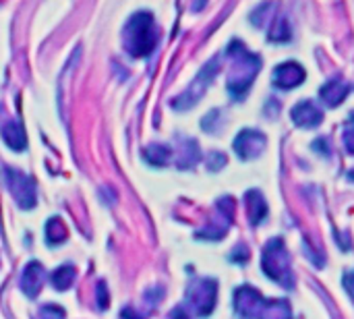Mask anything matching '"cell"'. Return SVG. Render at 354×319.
<instances>
[{"instance_id":"cell-1","label":"cell","mask_w":354,"mask_h":319,"mask_svg":"<svg viewBox=\"0 0 354 319\" xmlns=\"http://www.w3.org/2000/svg\"><path fill=\"white\" fill-rule=\"evenodd\" d=\"M226 54L232 58V69L228 77V91L234 99H243L249 91L253 79L261 71V58L257 54H251L243 42L232 40L228 44Z\"/></svg>"},{"instance_id":"cell-2","label":"cell","mask_w":354,"mask_h":319,"mask_svg":"<svg viewBox=\"0 0 354 319\" xmlns=\"http://www.w3.org/2000/svg\"><path fill=\"white\" fill-rule=\"evenodd\" d=\"M234 309L241 319H290V305L284 298L266 300L253 286L236 288Z\"/></svg>"},{"instance_id":"cell-3","label":"cell","mask_w":354,"mask_h":319,"mask_svg":"<svg viewBox=\"0 0 354 319\" xmlns=\"http://www.w3.org/2000/svg\"><path fill=\"white\" fill-rule=\"evenodd\" d=\"M158 44V32H156V23H154V15L152 13H137L133 15L125 29H123V46L125 50L135 56H148Z\"/></svg>"},{"instance_id":"cell-4","label":"cell","mask_w":354,"mask_h":319,"mask_svg":"<svg viewBox=\"0 0 354 319\" xmlns=\"http://www.w3.org/2000/svg\"><path fill=\"white\" fill-rule=\"evenodd\" d=\"M261 265H263V272L276 280L278 284H282L284 288H292L294 286V276H292V270H290V255L284 247V241L278 237V239H272L266 249H263V257H261Z\"/></svg>"},{"instance_id":"cell-5","label":"cell","mask_w":354,"mask_h":319,"mask_svg":"<svg viewBox=\"0 0 354 319\" xmlns=\"http://www.w3.org/2000/svg\"><path fill=\"white\" fill-rule=\"evenodd\" d=\"M217 62H220V58H211L201 69V73L195 77V81L191 83V87L172 102V108H176V110H189V108H193V106L203 97L205 89L211 85V81H213V77L217 73Z\"/></svg>"},{"instance_id":"cell-6","label":"cell","mask_w":354,"mask_h":319,"mask_svg":"<svg viewBox=\"0 0 354 319\" xmlns=\"http://www.w3.org/2000/svg\"><path fill=\"white\" fill-rule=\"evenodd\" d=\"M5 180L11 195L15 197V203L21 209H32L36 205V182L32 176L11 166H5Z\"/></svg>"},{"instance_id":"cell-7","label":"cell","mask_w":354,"mask_h":319,"mask_svg":"<svg viewBox=\"0 0 354 319\" xmlns=\"http://www.w3.org/2000/svg\"><path fill=\"white\" fill-rule=\"evenodd\" d=\"M217 282L215 280H193L187 288V303L195 309L197 315L207 317L215 307Z\"/></svg>"},{"instance_id":"cell-8","label":"cell","mask_w":354,"mask_h":319,"mask_svg":"<svg viewBox=\"0 0 354 319\" xmlns=\"http://www.w3.org/2000/svg\"><path fill=\"white\" fill-rule=\"evenodd\" d=\"M266 147V135L253 129H245L236 135L234 139V152L241 160H251L257 158L261 154V150Z\"/></svg>"},{"instance_id":"cell-9","label":"cell","mask_w":354,"mask_h":319,"mask_svg":"<svg viewBox=\"0 0 354 319\" xmlns=\"http://www.w3.org/2000/svg\"><path fill=\"white\" fill-rule=\"evenodd\" d=\"M290 117H292L294 125H298V127H303V129H313V127H317V125L323 121L321 108H319V106H317L315 102H311V99L298 102V104L294 106V108H292Z\"/></svg>"},{"instance_id":"cell-10","label":"cell","mask_w":354,"mask_h":319,"mask_svg":"<svg viewBox=\"0 0 354 319\" xmlns=\"http://www.w3.org/2000/svg\"><path fill=\"white\" fill-rule=\"evenodd\" d=\"M307 73L305 69L298 64V62H282L280 67H276L272 79L278 87L282 89H290V87H296L305 81Z\"/></svg>"},{"instance_id":"cell-11","label":"cell","mask_w":354,"mask_h":319,"mask_svg":"<svg viewBox=\"0 0 354 319\" xmlns=\"http://www.w3.org/2000/svg\"><path fill=\"white\" fill-rule=\"evenodd\" d=\"M44 280H46V270L42 268L40 261H32V263H27V268L23 270L19 286H21V290H23L30 298H36V296L40 294L42 286H44Z\"/></svg>"},{"instance_id":"cell-12","label":"cell","mask_w":354,"mask_h":319,"mask_svg":"<svg viewBox=\"0 0 354 319\" xmlns=\"http://www.w3.org/2000/svg\"><path fill=\"white\" fill-rule=\"evenodd\" d=\"M350 93V85L340 81V79H331L327 81L321 89H319V95H321V102L325 106H329V108H335V106H340L346 95Z\"/></svg>"},{"instance_id":"cell-13","label":"cell","mask_w":354,"mask_h":319,"mask_svg":"<svg viewBox=\"0 0 354 319\" xmlns=\"http://www.w3.org/2000/svg\"><path fill=\"white\" fill-rule=\"evenodd\" d=\"M3 139L15 152H23L27 147V135H25V129L19 121H9L3 127Z\"/></svg>"},{"instance_id":"cell-14","label":"cell","mask_w":354,"mask_h":319,"mask_svg":"<svg viewBox=\"0 0 354 319\" xmlns=\"http://www.w3.org/2000/svg\"><path fill=\"white\" fill-rule=\"evenodd\" d=\"M245 199H247V209H249L251 224L253 226H259L266 220V216H268V203H266L263 195L253 189V191H249L245 195Z\"/></svg>"},{"instance_id":"cell-15","label":"cell","mask_w":354,"mask_h":319,"mask_svg":"<svg viewBox=\"0 0 354 319\" xmlns=\"http://www.w3.org/2000/svg\"><path fill=\"white\" fill-rule=\"evenodd\" d=\"M170 156H172L170 147H168V145H162V143H152V145H148V147L143 150L145 162H150V164L156 166V168H162L164 164H168Z\"/></svg>"},{"instance_id":"cell-16","label":"cell","mask_w":354,"mask_h":319,"mask_svg":"<svg viewBox=\"0 0 354 319\" xmlns=\"http://www.w3.org/2000/svg\"><path fill=\"white\" fill-rule=\"evenodd\" d=\"M67 241V226L62 224L60 218H50L46 222V243L56 247Z\"/></svg>"},{"instance_id":"cell-17","label":"cell","mask_w":354,"mask_h":319,"mask_svg":"<svg viewBox=\"0 0 354 319\" xmlns=\"http://www.w3.org/2000/svg\"><path fill=\"white\" fill-rule=\"evenodd\" d=\"M50 282L56 290H69L75 282V268L73 265H60L50 274Z\"/></svg>"},{"instance_id":"cell-18","label":"cell","mask_w":354,"mask_h":319,"mask_svg":"<svg viewBox=\"0 0 354 319\" xmlns=\"http://www.w3.org/2000/svg\"><path fill=\"white\" fill-rule=\"evenodd\" d=\"M290 40V27L286 23L284 17L278 19V23L272 27V34H270V42H288Z\"/></svg>"},{"instance_id":"cell-19","label":"cell","mask_w":354,"mask_h":319,"mask_svg":"<svg viewBox=\"0 0 354 319\" xmlns=\"http://www.w3.org/2000/svg\"><path fill=\"white\" fill-rule=\"evenodd\" d=\"M342 139H344L346 152L348 154H354V113H350L348 119H346V123H344V135H342Z\"/></svg>"},{"instance_id":"cell-20","label":"cell","mask_w":354,"mask_h":319,"mask_svg":"<svg viewBox=\"0 0 354 319\" xmlns=\"http://www.w3.org/2000/svg\"><path fill=\"white\" fill-rule=\"evenodd\" d=\"M67 311L58 305H44L40 309V319H64Z\"/></svg>"},{"instance_id":"cell-21","label":"cell","mask_w":354,"mask_h":319,"mask_svg":"<svg viewBox=\"0 0 354 319\" xmlns=\"http://www.w3.org/2000/svg\"><path fill=\"white\" fill-rule=\"evenodd\" d=\"M224 164H226V156H224V154H220V152H211V154H209V158H207L209 170H220Z\"/></svg>"},{"instance_id":"cell-22","label":"cell","mask_w":354,"mask_h":319,"mask_svg":"<svg viewBox=\"0 0 354 319\" xmlns=\"http://www.w3.org/2000/svg\"><path fill=\"white\" fill-rule=\"evenodd\" d=\"M97 307H99V311H106V309H108V290H106V282H99V284H97Z\"/></svg>"},{"instance_id":"cell-23","label":"cell","mask_w":354,"mask_h":319,"mask_svg":"<svg viewBox=\"0 0 354 319\" xmlns=\"http://www.w3.org/2000/svg\"><path fill=\"white\" fill-rule=\"evenodd\" d=\"M121 317H123V319H145L148 315H141V313L135 311L133 307H125V309L121 311Z\"/></svg>"},{"instance_id":"cell-24","label":"cell","mask_w":354,"mask_h":319,"mask_svg":"<svg viewBox=\"0 0 354 319\" xmlns=\"http://www.w3.org/2000/svg\"><path fill=\"white\" fill-rule=\"evenodd\" d=\"M344 288L350 292V296L354 300V272H346L344 274Z\"/></svg>"},{"instance_id":"cell-25","label":"cell","mask_w":354,"mask_h":319,"mask_svg":"<svg viewBox=\"0 0 354 319\" xmlns=\"http://www.w3.org/2000/svg\"><path fill=\"white\" fill-rule=\"evenodd\" d=\"M230 259H232V261H243V263H245V261L249 259V251H247L245 247H239V249H236V253L230 255Z\"/></svg>"},{"instance_id":"cell-26","label":"cell","mask_w":354,"mask_h":319,"mask_svg":"<svg viewBox=\"0 0 354 319\" xmlns=\"http://www.w3.org/2000/svg\"><path fill=\"white\" fill-rule=\"evenodd\" d=\"M170 319H189V315H187L185 307H176V309H172Z\"/></svg>"}]
</instances>
